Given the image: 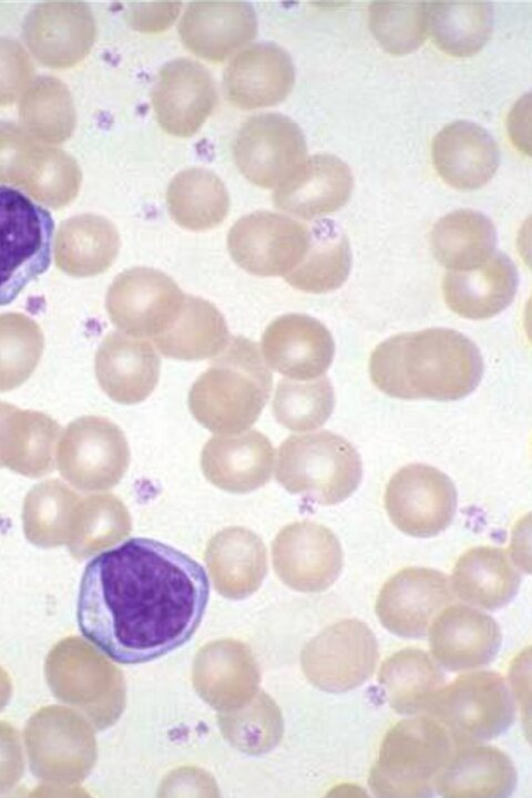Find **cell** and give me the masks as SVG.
I'll return each instance as SVG.
<instances>
[{"label": "cell", "mask_w": 532, "mask_h": 798, "mask_svg": "<svg viewBox=\"0 0 532 798\" xmlns=\"http://www.w3.org/2000/svg\"><path fill=\"white\" fill-rule=\"evenodd\" d=\"M208 598L209 579L198 562L165 543L133 538L86 564L78 626L110 659L142 664L190 641Z\"/></svg>", "instance_id": "1"}, {"label": "cell", "mask_w": 532, "mask_h": 798, "mask_svg": "<svg viewBox=\"0 0 532 798\" xmlns=\"http://www.w3.org/2000/svg\"><path fill=\"white\" fill-rule=\"evenodd\" d=\"M372 383L389 397L438 401L470 395L483 376L477 345L447 328L402 332L380 342L371 352Z\"/></svg>", "instance_id": "2"}, {"label": "cell", "mask_w": 532, "mask_h": 798, "mask_svg": "<svg viewBox=\"0 0 532 798\" xmlns=\"http://www.w3.org/2000/svg\"><path fill=\"white\" fill-rule=\"evenodd\" d=\"M272 386L273 375L258 345L243 336H231L191 387L188 408L209 431L239 433L258 419Z\"/></svg>", "instance_id": "3"}, {"label": "cell", "mask_w": 532, "mask_h": 798, "mask_svg": "<svg viewBox=\"0 0 532 798\" xmlns=\"http://www.w3.org/2000/svg\"><path fill=\"white\" fill-rule=\"evenodd\" d=\"M457 749L451 733L433 716L399 720L381 740L368 786L377 797H431Z\"/></svg>", "instance_id": "4"}, {"label": "cell", "mask_w": 532, "mask_h": 798, "mask_svg": "<svg viewBox=\"0 0 532 798\" xmlns=\"http://www.w3.org/2000/svg\"><path fill=\"white\" fill-rule=\"evenodd\" d=\"M362 462L355 447L328 430L293 434L278 448L276 480L289 493L334 505L359 487Z\"/></svg>", "instance_id": "5"}, {"label": "cell", "mask_w": 532, "mask_h": 798, "mask_svg": "<svg viewBox=\"0 0 532 798\" xmlns=\"http://www.w3.org/2000/svg\"><path fill=\"white\" fill-rule=\"evenodd\" d=\"M53 237L51 213L19 188L0 184V306L47 272Z\"/></svg>", "instance_id": "6"}, {"label": "cell", "mask_w": 532, "mask_h": 798, "mask_svg": "<svg viewBox=\"0 0 532 798\" xmlns=\"http://www.w3.org/2000/svg\"><path fill=\"white\" fill-rule=\"evenodd\" d=\"M426 713L440 720L460 747L503 734L514 720L515 705L499 673L478 671L459 675L442 686Z\"/></svg>", "instance_id": "7"}, {"label": "cell", "mask_w": 532, "mask_h": 798, "mask_svg": "<svg viewBox=\"0 0 532 798\" xmlns=\"http://www.w3.org/2000/svg\"><path fill=\"white\" fill-rule=\"evenodd\" d=\"M130 463L123 431L111 420L84 416L64 429L57 450L59 473L81 491H103L116 485Z\"/></svg>", "instance_id": "8"}, {"label": "cell", "mask_w": 532, "mask_h": 798, "mask_svg": "<svg viewBox=\"0 0 532 798\" xmlns=\"http://www.w3.org/2000/svg\"><path fill=\"white\" fill-rule=\"evenodd\" d=\"M311 241L305 224L280 213L255 211L232 225L227 249L232 259L252 275L285 277L303 262Z\"/></svg>", "instance_id": "9"}, {"label": "cell", "mask_w": 532, "mask_h": 798, "mask_svg": "<svg viewBox=\"0 0 532 798\" xmlns=\"http://www.w3.org/2000/svg\"><path fill=\"white\" fill-rule=\"evenodd\" d=\"M185 295L165 273L140 266L114 278L106 293L105 307L111 323L120 331L153 339L177 318Z\"/></svg>", "instance_id": "10"}, {"label": "cell", "mask_w": 532, "mask_h": 798, "mask_svg": "<svg viewBox=\"0 0 532 798\" xmlns=\"http://www.w3.org/2000/svg\"><path fill=\"white\" fill-rule=\"evenodd\" d=\"M457 490L439 469L411 463L388 481L383 495L387 514L405 534L431 538L444 531L457 511Z\"/></svg>", "instance_id": "11"}, {"label": "cell", "mask_w": 532, "mask_h": 798, "mask_svg": "<svg viewBox=\"0 0 532 798\" xmlns=\"http://www.w3.org/2000/svg\"><path fill=\"white\" fill-rule=\"evenodd\" d=\"M307 144L299 125L278 112L247 117L239 126L233 156L241 174L259 187H276L306 158Z\"/></svg>", "instance_id": "12"}, {"label": "cell", "mask_w": 532, "mask_h": 798, "mask_svg": "<svg viewBox=\"0 0 532 798\" xmlns=\"http://www.w3.org/2000/svg\"><path fill=\"white\" fill-rule=\"evenodd\" d=\"M454 601L448 575L429 567H406L379 591L375 611L381 625L406 638L423 637L436 616Z\"/></svg>", "instance_id": "13"}, {"label": "cell", "mask_w": 532, "mask_h": 798, "mask_svg": "<svg viewBox=\"0 0 532 798\" xmlns=\"http://www.w3.org/2000/svg\"><path fill=\"white\" fill-rule=\"evenodd\" d=\"M215 80L208 69L190 58L167 61L151 89V103L158 125L178 137L194 135L217 104Z\"/></svg>", "instance_id": "14"}, {"label": "cell", "mask_w": 532, "mask_h": 798, "mask_svg": "<svg viewBox=\"0 0 532 798\" xmlns=\"http://www.w3.org/2000/svg\"><path fill=\"white\" fill-rule=\"evenodd\" d=\"M375 633L358 618L329 626L316 640L307 659L313 678L324 689L345 693L368 681L378 664Z\"/></svg>", "instance_id": "15"}, {"label": "cell", "mask_w": 532, "mask_h": 798, "mask_svg": "<svg viewBox=\"0 0 532 798\" xmlns=\"http://www.w3.org/2000/svg\"><path fill=\"white\" fill-rule=\"evenodd\" d=\"M275 565L291 587L305 592L328 589L339 576L344 554L335 533L304 520L284 526L274 541Z\"/></svg>", "instance_id": "16"}, {"label": "cell", "mask_w": 532, "mask_h": 798, "mask_svg": "<svg viewBox=\"0 0 532 798\" xmlns=\"http://www.w3.org/2000/svg\"><path fill=\"white\" fill-rule=\"evenodd\" d=\"M260 348L267 367L295 380L324 376L335 355L328 328L305 314H286L274 319L262 336Z\"/></svg>", "instance_id": "17"}, {"label": "cell", "mask_w": 532, "mask_h": 798, "mask_svg": "<svg viewBox=\"0 0 532 798\" xmlns=\"http://www.w3.org/2000/svg\"><path fill=\"white\" fill-rule=\"evenodd\" d=\"M227 100L242 110L267 108L284 101L295 83L290 54L274 42H255L239 50L223 75Z\"/></svg>", "instance_id": "18"}, {"label": "cell", "mask_w": 532, "mask_h": 798, "mask_svg": "<svg viewBox=\"0 0 532 798\" xmlns=\"http://www.w3.org/2000/svg\"><path fill=\"white\" fill-rule=\"evenodd\" d=\"M352 187L350 167L334 154L318 153L306 157L276 186L273 203L298 218L315 219L340 209Z\"/></svg>", "instance_id": "19"}, {"label": "cell", "mask_w": 532, "mask_h": 798, "mask_svg": "<svg viewBox=\"0 0 532 798\" xmlns=\"http://www.w3.org/2000/svg\"><path fill=\"white\" fill-rule=\"evenodd\" d=\"M254 8L243 1H194L187 4L177 31L195 55L223 62L257 35Z\"/></svg>", "instance_id": "20"}, {"label": "cell", "mask_w": 532, "mask_h": 798, "mask_svg": "<svg viewBox=\"0 0 532 798\" xmlns=\"http://www.w3.org/2000/svg\"><path fill=\"white\" fill-rule=\"evenodd\" d=\"M428 632L432 657L450 672L488 665L502 643L500 626L492 616L462 604L444 607Z\"/></svg>", "instance_id": "21"}, {"label": "cell", "mask_w": 532, "mask_h": 798, "mask_svg": "<svg viewBox=\"0 0 532 798\" xmlns=\"http://www.w3.org/2000/svg\"><path fill=\"white\" fill-rule=\"evenodd\" d=\"M431 158L441 180L460 191L484 186L500 163L498 143L481 125L457 120L443 126L431 143Z\"/></svg>", "instance_id": "22"}, {"label": "cell", "mask_w": 532, "mask_h": 798, "mask_svg": "<svg viewBox=\"0 0 532 798\" xmlns=\"http://www.w3.org/2000/svg\"><path fill=\"white\" fill-rule=\"evenodd\" d=\"M274 462L272 442L257 430L212 437L201 456L205 478L231 493H248L265 485Z\"/></svg>", "instance_id": "23"}, {"label": "cell", "mask_w": 532, "mask_h": 798, "mask_svg": "<svg viewBox=\"0 0 532 798\" xmlns=\"http://www.w3.org/2000/svg\"><path fill=\"white\" fill-rule=\"evenodd\" d=\"M94 370L101 389L113 401L134 405L157 386L161 360L150 341L112 331L96 350Z\"/></svg>", "instance_id": "24"}, {"label": "cell", "mask_w": 532, "mask_h": 798, "mask_svg": "<svg viewBox=\"0 0 532 798\" xmlns=\"http://www.w3.org/2000/svg\"><path fill=\"white\" fill-rule=\"evenodd\" d=\"M519 273L512 259L495 252L482 266L468 272H448L442 280L447 306L469 319H488L514 299Z\"/></svg>", "instance_id": "25"}, {"label": "cell", "mask_w": 532, "mask_h": 798, "mask_svg": "<svg viewBox=\"0 0 532 798\" xmlns=\"http://www.w3.org/2000/svg\"><path fill=\"white\" fill-rule=\"evenodd\" d=\"M60 431L50 416L7 403L0 416V468L29 478L49 474Z\"/></svg>", "instance_id": "26"}, {"label": "cell", "mask_w": 532, "mask_h": 798, "mask_svg": "<svg viewBox=\"0 0 532 798\" xmlns=\"http://www.w3.org/2000/svg\"><path fill=\"white\" fill-rule=\"evenodd\" d=\"M520 583L521 574L512 554L501 548L481 545L458 559L451 586L463 602L494 611L514 597Z\"/></svg>", "instance_id": "27"}, {"label": "cell", "mask_w": 532, "mask_h": 798, "mask_svg": "<svg viewBox=\"0 0 532 798\" xmlns=\"http://www.w3.org/2000/svg\"><path fill=\"white\" fill-rule=\"evenodd\" d=\"M516 785V770L501 749L487 745L458 747L452 760L440 774L436 790L449 798H503Z\"/></svg>", "instance_id": "28"}, {"label": "cell", "mask_w": 532, "mask_h": 798, "mask_svg": "<svg viewBox=\"0 0 532 798\" xmlns=\"http://www.w3.org/2000/svg\"><path fill=\"white\" fill-rule=\"evenodd\" d=\"M497 231L484 214L461 208L442 216L430 233L434 258L449 272H468L495 253Z\"/></svg>", "instance_id": "29"}, {"label": "cell", "mask_w": 532, "mask_h": 798, "mask_svg": "<svg viewBox=\"0 0 532 798\" xmlns=\"http://www.w3.org/2000/svg\"><path fill=\"white\" fill-rule=\"evenodd\" d=\"M229 337L225 318L217 307L186 294L177 318L152 341L166 358L202 360L222 352Z\"/></svg>", "instance_id": "30"}, {"label": "cell", "mask_w": 532, "mask_h": 798, "mask_svg": "<svg viewBox=\"0 0 532 798\" xmlns=\"http://www.w3.org/2000/svg\"><path fill=\"white\" fill-rule=\"evenodd\" d=\"M224 182L205 167H187L171 180L166 205L172 219L183 228L200 232L222 224L229 211Z\"/></svg>", "instance_id": "31"}, {"label": "cell", "mask_w": 532, "mask_h": 798, "mask_svg": "<svg viewBox=\"0 0 532 798\" xmlns=\"http://www.w3.org/2000/svg\"><path fill=\"white\" fill-rule=\"evenodd\" d=\"M378 683L395 712L411 715L426 712L444 675L426 651L403 648L381 663Z\"/></svg>", "instance_id": "32"}, {"label": "cell", "mask_w": 532, "mask_h": 798, "mask_svg": "<svg viewBox=\"0 0 532 798\" xmlns=\"http://www.w3.org/2000/svg\"><path fill=\"white\" fill-rule=\"evenodd\" d=\"M119 248V234L110 221L96 215H82L61 229L55 262L70 276L91 277L112 265Z\"/></svg>", "instance_id": "33"}, {"label": "cell", "mask_w": 532, "mask_h": 798, "mask_svg": "<svg viewBox=\"0 0 532 798\" xmlns=\"http://www.w3.org/2000/svg\"><path fill=\"white\" fill-rule=\"evenodd\" d=\"M427 30L446 54L471 57L492 32V7L485 1H436L428 3Z\"/></svg>", "instance_id": "34"}, {"label": "cell", "mask_w": 532, "mask_h": 798, "mask_svg": "<svg viewBox=\"0 0 532 798\" xmlns=\"http://www.w3.org/2000/svg\"><path fill=\"white\" fill-rule=\"evenodd\" d=\"M80 500L58 479L32 487L22 507V525L28 541L41 548L68 544Z\"/></svg>", "instance_id": "35"}, {"label": "cell", "mask_w": 532, "mask_h": 798, "mask_svg": "<svg viewBox=\"0 0 532 798\" xmlns=\"http://www.w3.org/2000/svg\"><path fill=\"white\" fill-rule=\"evenodd\" d=\"M131 529L130 513L117 497L88 495L79 502L68 548L73 556L85 557L124 539Z\"/></svg>", "instance_id": "36"}, {"label": "cell", "mask_w": 532, "mask_h": 798, "mask_svg": "<svg viewBox=\"0 0 532 798\" xmlns=\"http://www.w3.org/2000/svg\"><path fill=\"white\" fill-rule=\"evenodd\" d=\"M334 408L335 391L325 376L308 381L282 379L273 399L276 421L291 431L321 427Z\"/></svg>", "instance_id": "37"}, {"label": "cell", "mask_w": 532, "mask_h": 798, "mask_svg": "<svg viewBox=\"0 0 532 798\" xmlns=\"http://www.w3.org/2000/svg\"><path fill=\"white\" fill-rule=\"evenodd\" d=\"M44 347L40 326L19 313L0 315V392L18 388L37 368Z\"/></svg>", "instance_id": "38"}, {"label": "cell", "mask_w": 532, "mask_h": 798, "mask_svg": "<svg viewBox=\"0 0 532 798\" xmlns=\"http://www.w3.org/2000/svg\"><path fill=\"white\" fill-rule=\"evenodd\" d=\"M428 2L375 1L368 7V25L390 54L403 55L426 40Z\"/></svg>", "instance_id": "39"}, {"label": "cell", "mask_w": 532, "mask_h": 798, "mask_svg": "<svg viewBox=\"0 0 532 798\" xmlns=\"http://www.w3.org/2000/svg\"><path fill=\"white\" fill-rule=\"evenodd\" d=\"M352 254L344 234L330 232L311 241L303 262L284 278L294 288L321 294L339 288L348 278Z\"/></svg>", "instance_id": "40"}, {"label": "cell", "mask_w": 532, "mask_h": 798, "mask_svg": "<svg viewBox=\"0 0 532 798\" xmlns=\"http://www.w3.org/2000/svg\"><path fill=\"white\" fill-rule=\"evenodd\" d=\"M181 2L135 4L131 24L142 32H161L168 29L181 11Z\"/></svg>", "instance_id": "41"}, {"label": "cell", "mask_w": 532, "mask_h": 798, "mask_svg": "<svg viewBox=\"0 0 532 798\" xmlns=\"http://www.w3.org/2000/svg\"><path fill=\"white\" fill-rule=\"evenodd\" d=\"M6 406H7V402L0 401V416L3 411V409L6 408Z\"/></svg>", "instance_id": "42"}]
</instances>
